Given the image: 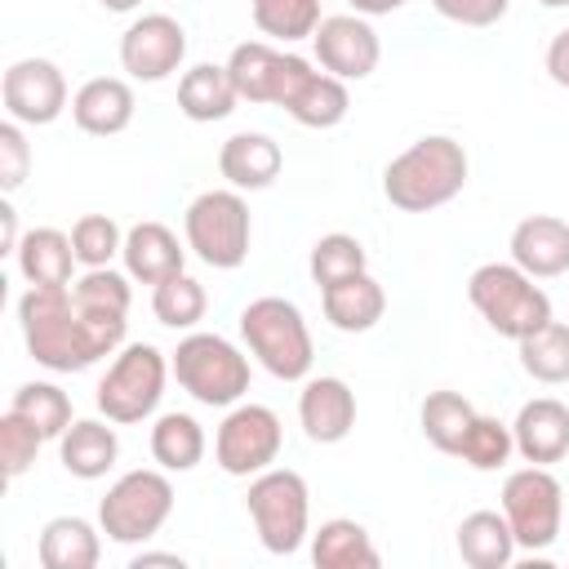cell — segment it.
<instances>
[{"label":"cell","mask_w":569,"mask_h":569,"mask_svg":"<svg viewBox=\"0 0 569 569\" xmlns=\"http://www.w3.org/2000/svg\"><path fill=\"white\" fill-rule=\"evenodd\" d=\"M22 342L36 365L49 373H80L124 347L129 316L89 307L71 293V284H31L18 298Z\"/></svg>","instance_id":"6da1fadb"},{"label":"cell","mask_w":569,"mask_h":569,"mask_svg":"<svg viewBox=\"0 0 569 569\" xmlns=\"http://www.w3.org/2000/svg\"><path fill=\"white\" fill-rule=\"evenodd\" d=\"M467 173H471L467 147L449 133H427L387 160L382 196L400 213H431L467 187Z\"/></svg>","instance_id":"7a4b0ae2"},{"label":"cell","mask_w":569,"mask_h":569,"mask_svg":"<svg viewBox=\"0 0 569 569\" xmlns=\"http://www.w3.org/2000/svg\"><path fill=\"white\" fill-rule=\"evenodd\" d=\"M240 338L249 347V356L280 382H302L311 378V365H316V342H311V329L298 311V302L289 298H253L240 307Z\"/></svg>","instance_id":"3957f363"},{"label":"cell","mask_w":569,"mask_h":569,"mask_svg":"<svg viewBox=\"0 0 569 569\" xmlns=\"http://www.w3.org/2000/svg\"><path fill=\"white\" fill-rule=\"evenodd\" d=\"M467 298L480 311V320L498 338H511V342L529 338L533 329H542L551 320V298L516 262H480L467 276Z\"/></svg>","instance_id":"277c9868"},{"label":"cell","mask_w":569,"mask_h":569,"mask_svg":"<svg viewBox=\"0 0 569 569\" xmlns=\"http://www.w3.org/2000/svg\"><path fill=\"white\" fill-rule=\"evenodd\" d=\"M169 369L178 378V387L196 400V405H209V409H231L244 400L249 391V356L222 338V333H204V329H191L173 356H169Z\"/></svg>","instance_id":"5b68a950"},{"label":"cell","mask_w":569,"mask_h":569,"mask_svg":"<svg viewBox=\"0 0 569 569\" xmlns=\"http://www.w3.org/2000/svg\"><path fill=\"white\" fill-rule=\"evenodd\" d=\"M169 356L151 342H124L116 351V360L107 365V373L98 378L93 405L102 418H111L116 427H133L156 418L160 400H164V382H169Z\"/></svg>","instance_id":"8992f818"},{"label":"cell","mask_w":569,"mask_h":569,"mask_svg":"<svg viewBox=\"0 0 569 569\" xmlns=\"http://www.w3.org/2000/svg\"><path fill=\"white\" fill-rule=\"evenodd\" d=\"M244 511L253 520L258 542L271 556H293L311 538V489L289 467H267L249 480Z\"/></svg>","instance_id":"52a82bcc"},{"label":"cell","mask_w":569,"mask_h":569,"mask_svg":"<svg viewBox=\"0 0 569 569\" xmlns=\"http://www.w3.org/2000/svg\"><path fill=\"white\" fill-rule=\"evenodd\" d=\"M182 236H187V249L204 267L236 271L249 258V240H253V218H249L244 196L236 187L200 191L182 213Z\"/></svg>","instance_id":"ba28073f"},{"label":"cell","mask_w":569,"mask_h":569,"mask_svg":"<svg viewBox=\"0 0 569 569\" xmlns=\"http://www.w3.org/2000/svg\"><path fill=\"white\" fill-rule=\"evenodd\" d=\"M169 516H173V485H169L164 467L124 471L98 502V525L120 547H138V542L156 538L169 525Z\"/></svg>","instance_id":"9c48e42d"},{"label":"cell","mask_w":569,"mask_h":569,"mask_svg":"<svg viewBox=\"0 0 569 569\" xmlns=\"http://www.w3.org/2000/svg\"><path fill=\"white\" fill-rule=\"evenodd\" d=\"M502 516H507L520 551H547L560 538V525H565L560 480L538 462L511 471L502 480Z\"/></svg>","instance_id":"30bf717a"},{"label":"cell","mask_w":569,"mask_h":569,"mask_svg":"<svg viewBox=\"0 0 569 569\" xmlns=\"http://www.w3.org/2000/svg\"><path fill=\"white\" fill-rule=\"evenodd\" d=\"M280 449H284V427L276 409L253 405V400L231 405L213 431V462L240 480H253L258 471L276 467Z\"/></svg>","instance_id":"8fae6325"},{"label":"cell","mask_w":569,"mask_h":569,"mask_svg":"<svg viewBox=\"0 0 569 569\" xmlns=\"http://www.w3.org/2000/svg\"><path fill=\"white\" fill-rule=\"evenodd\" d=\"M276 107H284V116L298 120L302 129H333V124L347 120L351 93H347V80L329 76L320 62H307L302 53H289Z\"/></svg>","instance_id":"7c38bea8"},{"label":"cell","mask_w":569,"mask_h":569,"mask_svg":"<svg viewBox=\"0 0 569 569\" xmlns=\"http://www.w3.org/2000/svg\"><path fill=\"white\" fill-rule=\"evenodd\" d=\"M0 98H4L9 120L36 124V129L53 124L62 111H71L67 76L49 58H18V62H9V71L0 80Z\"/></svg>","instance_id":"4fadbf2b"},{"label":"cell","mask_w":569,"mask_h":569,"mask_svg":"<svg viewBox=\"0 0 569 569\" xmlns=\"http://www.w3.org/2000/svg\"><path fill=\"white\" fill-rule=\"evenodd\" d=\"M187 62V31L178 18L169 13H142L124 27L120 36V67L129 71V80L156 84L169 80L178 67Z\"/></svg>","instance_id":"5bb4252c"},{"label":"cell","mask_w":569,"mask_h":569,"mask_svg":"<svg viewBox=\"0 0 569 569\" xmlns=\"http://www.w3.org/2000/svg\"><path fill=\"white\" fill-rule=\"evenodd\" d=\"M311 49H316V62L338 80H369L378 71V58H382V40H378L373 22L360 13L320 18Z\"/></svg>","instance_id":"9a60e30c"},{"label":"cell","mask_w":569,"mask_h":569,"mask_svg":"<svg viewBox=\"0 0 569 569\" xmlns=\"http://www.w3.org/2000/svg\"><path fill=\"white\" fill-rule=\"evenodd\" d=\"M298 422H302V431H307L311 445H338V440H347L351 427H356V391L342 378H333V373L302 378Z\"/></svg>","instance_id":"2e32d148"},{"label":"cell","mask_w":569,"mask_h":569,"mask_svg":"<svg viewBox=\"0 0 569 569\" xmlns=\"http://www.w3.org/2000/svg\"><path fill=\"white\" fill-rule=\"evenodd\" d=\"M511 440H516V453L525 462H538V467L569 458V405L556 396L525 400L516 422H511Z\"/></svg>","instance_id":"e0dca14e"},{"label":"cell","mask_w":569,"mask_h":569,"mask_svg":"<svg viewBox=\"0 0 569 569\" xmlns=\"http://www.w3.org/2000/svg\"><path fill=\"white\" fill-rule=\"evenodd\" d=\"M511 262L533 280H556L569 271V222L556 213H529L511 227Z\"/></svg>","instance_id":"ac0fdd59"},{"label":"cell","mask_w":569,"mask_h":569,"mask_svg":"<svg viewBox=\"0 0 569 569\" xmlns=\"http://www.w3.org/2000/svg\"><path fill=\"white\" fill-rule=\"evenodd\" d=\"M133 111H138L133 84L120 76H93L71 93V120L80 133H93V138L124 133L133 124Z\"/></svg>","instance_id":"d6986e66"},{"label":"cell","mask_w":569,"mask_h":569,"mask_svg":"<svg viewBox=\"0 0 569 569\" xmlns=\"http://www.w3.org/2000/svg\"><path fill=\"white\" fill-rule=\"evenodd\" d=\"M284 169V151L271 133H231L218 147V173L236 191H267Z\"/></svg>","instance_id":"ffe728a7"},{"label":"cell","mask_w":569,"mask_h":569,"mask_svg":"<svg viewBox=\"0 0 569 569\" xmlns=\"http://www.w3.org/2000/svg\"><path fill=\"white\" fill-rule=\"evenodd\" d=\"M124 271L138 284H160L178 271H187V244L164 227V222H133L124 231Z\"/></svg>","instance_id":"44dd1931"},{"label":"cell","mask_w":569,"mask_h":569,"mask_svg":"<svg viewBox=\"0 0 569 569\" xmlns=\"http://www.w3.org/2000/svg\"><path fill=\"white\" fill-rule=\"evenodd\" d=\"M320 311L338 333H369L387 316V289L369 271H356L320 289Z\"/></svg>","instance_id":"7402d4cb"},{"label":"cell","mask_w":569,"mask_h":569,"mask_svg":"<svg viewBox=\"0 0 569 569\" xmlns=\"http://www.w3.org/2000/svg\"><path fill=\"white\" fill-rule=\"evenodd\" d=\"M58 458L62 471L76 480H102L116 462H120V436L111 427V418H76L62 436H58Z\"/></svg>","instance_id":"603a6c76"},{"label":"cell","mask_w":569,"mask_h":569,"mask_svg":"<svg viewBox=\"0 0 569 569\" xmlns=\"http://www.w3.org/2000/svg\"><path fill=\"white\" fill-rule=\"evenodd\" d=\"M284 67H289V49H276L271 40H244L227 58V71L236 80L240 102H253V107H276L280 84H284Z\"/></svg>","instance_id":"cb8c5ba5"},{"label":"cell","mask_w":569,"mask_h":569,"mask_svg":"<svg viewBox=\"0 0 569 569\" xmlns=\"http://www.w3.org/2000/svg\"><path fill=\"white\" fill-rule=\"evenodd\" d=\"M236 102H240V93H236V80L227 71V62H196L178 80V111L196 124L227 120L236 111Z\"/></svg>","instance_id":"d4e9b609"},{"label":"cell","mask_w":569,"mask_h":569,"mask_svg":"<svg viewBox=\"0 0 569 569\" xmlns=\"http://www.w3.org/2000/svg\"><path fill=\"white\" fill-rule=\"evenodd\" d=\"M36 556L44 569H93L102 560V525L84 516H53L40 529Z\"/></svg>","instance_id":"484cf974"},{"label":"cell","mask_w":569,"mask_h":569,"mask_svg":"<svg viewBox=\"0 0 569 569\" xmlns=\"http://www.w3.org/2000/svg\"><path fill=\"white\" fill-rule=\"evenodd\" d=\"M13 258H18V271L27 284H71V271L80 267L76 249H71V231H58V227L22 231Z\"/></svg>","instance_id":"4316f807"},{"label":"cell","mask_w":569,"mask_h":569,"mask_svg":"<svg viewBox=\"0 0 569 569\" xmlns=\"http://www.w3.org/2000/svg\"><path fill=\"white\" fill-rule=\"evenodd\" d=\"M311 560L316 569H378L382 565L369 529L351 516H333L311 533Z\"/></svg>","instance_id":"83f0119b"},{"label":"cell","mask_w":569,"mask_h":569,"mask_svg":"<svg viewBox=\"0 0 569 569\" xmlns=\"http://www.w3.org/2000/svg\"><path fill=\"white\" fill-rule=\"evenodd\" d=\"M453 542H458L462 565H471V569H507L516 560V551H520L502 511H471V516H462Z\"/></svg>","instance_id":"f1b7e54d"},{"label":"cell","mask_w":569,"mask_h":569,"mask_svg":"<svg viewBox=\"0 0 569 569\" xmlns=\"http://www.w3.org/2000/svg\"><path fill=\"white\" fill-rule=\"evenodd\" d=\"M147 445H151V458L164 471H196L200 458H204V449H209V436H204V427L191 413L169 409V413H156Z\"/></svg>","instance_id":"f546056e"},{"label":"cell","mask_w":569,"mask_h":569,"mask_svg":"<svg viewBox=\"0 0 569 569\" xmlns=\"http://www.w3.org/2000/svg\"><path fill=\"white\" fill-rule=\"evenodd\" d=\"M471 422H476V405L462 391H427V400L418 409V427H422L427 445L449 453V458H458Z\"/></svg>","instance_id":"4dcf8cb0"},{"label":"cell","mask_w":569,"mask_h":569,"mask_svg":"<svg viewBox=\"0 0 569 569\" xmlns=\"http://www.w3.org/2000/svg\"><path fill=\"white\" fill-rule=\"evenodd\" d=\"M516 351H520V369L533 382H542V387L569 382V325L547 320L542 329H533L529 338H520Z\"/></svg>","instance_id":"1f68e13d"},{"label":"cell","mask_w":569,"mask_h":569,"mask_svg":"<svg viewBox=\"0 0 569 569\" xmlns=\"http://www.w3.org/2000/svg\"><path fill=\"white\" fill-rule=\"evenodd\" d=\"M151 311H156V320L164 329H196L204 320V311H209V293H204V284L196 276L178 271V276L151 284Z\"/></svg>","instance_id":"d6a6232c"},{"label":"cell","mask_w":569,"mask_h":569,"mask_svg":"<svg viewBox=\"0 0 569 569\" xmlns=\"http://www.w3.org/2000/svg\"><path fill=\"white\" fill-rule=\"evenodd\" d=\"M249 13H253V27L280 44L311 40L325 18L320 0H249Z\"/></svg>","instance_id":"836d02e7"},{"label":"cell","mask_w":569,"mask_h":569,"mask_svg":"<svg viewBox=\"0 0 569 569\" xmlns=\"http://www.w3.org/2000/svg\"><path fill=\"white\" fill-rule=\"evenodd\" d=\"M9 409H18L22 418H31L49 440H58L71 422H76V409H71V396L58 387V382H22L9 400Z\"/></svg>","instance_id":"e575fe53"},{"label":"cell","mask_w":569,"mask_h":569,"mask_svg":"<svg viewBox=\"0 0 569 569\" xmlns=\"http://www.w3.org/2000/svg\"><path fill=\"white\" fill-rule=\"evenodd\" d=\"M307 271H311V280L325 289V284L347 280V276H356V271H369V253H365V244H360L356 236L329 231V236H320V240L311 244Z\"/></svg>","instance_id":"d590c367"},{"label":"cell","mask_w":569,"mask_h":569,"mask_svg":"<svg viewBox=\"0 0 569 569\" xmlns=\"http://www.w3.org/2000/svg\"><path fill=\"white\" fill-rule=\"evenodd\" d=\"M516 453V440H511V422H498L489 413H476V422L467 427L462 436V449H458V462H467L471 471H498L507 467Z\"/></svg>","instance_id":"8d00e7d4"},{"label":"cell","mask_w":569,"mask_h":569,"mask_svg":"<svg viewBox=\"0 0 569 569\" xmlns=\"http://www.w3.org/2000/svg\"><path fill=\"white\" fill-rule=\"evenodd\" d=\"M71 249H76V262L89 271V267H111V258L124 249V231L111 213H80L76 227H71Z\"/></svg>","instance_id":"74e56055"},{"label":"cell","mask_w":569,"mask_h":569,"mask_svg":"<svg viewBox=\"0 0 569 569\" xmlns=\"http://www.w3.org/2000/svg\"><path fill=\"white\" fill-rule=\"evenodd\" d=\"M44 440L49 436L31 418H22L18 409H4V418H0V471H4V480L27 476L36 467V458H40Z\"/></svg>","instance_id":"f35d334b"},{"label":"cell","mask_w":569,"mask_h":569,"mask_svg":"<svg viewBox=\"0 0 569 569\" xmlns=\"http://www.w3.org/2000/svg\"><path fill=\"white\" fill-rule=\"evenodd\" d=\"M31 173V142L22 133L18 120H4L0 124V191L13 196Z\"/></svg>","instance_id":"ab89813d"},{"label":"cell","mask_w":569,"mask_h":569,"mask_svg":"<svg viewBox=\"0 0 569 569\" xmlns=\"http://www.w3.org/2000/svg\"><path fill=\"white\" fill-rule=\"evenodd\" d=\"M431 9L440 18H449V22H458V27H476L480 31V27L502 22L511 0H431Z\"/></svg>","instance_id":"60d3db41"},{"label":"cell","mask_w":569,"mask_h":569,"mask_svg":"<svg viewBox=\"0 0 569 569\" xmlns=\"http://www.w3.org/2000/svg\"><path fill=\"white\" fill-rule=\"evenodd\" d=\"M542 67H547V76H551L560 89H569V27H560V31L551 36V44H547V53H542Z\"/></svg>","instance_id":"b9f144b4"},{"label":"cell","mask_w":569,"mask_h":569,"mask_svg":"<svg viewBox=\"0 0 569 569\" xmlns=\"http://www.w3.org/2000/svg\"><path fill=\"white\" fill-rule=\"evenodd\" d=\"M18 213L9 200H0V253H18Z\"/></svg>","instance_id":"7bdbcfd3"},{"label":"cell","mask_w":569,"mask_h":569,"mask_svg":"<svg viewBox=\"0 0 569 569\" xmlns=\"http://www.w3.org/2000/svg\"><path fill=\"white\" fill-rule=\"evenodd\" d=\"M347 4H351V13H360V18H387V13L405 9L409 0H347Z\"/></svg>","instance_id":"ee69618b"},{"label":"cell","mask_w":569,"mask_h":569,"mask_svg":"<svg viewBox=\"0 0 569 569\" xmlns=\"http://www.w3.org/2000/svg\"><path fill=\"white\" fill-rule=\"evenodd\" d=\"M147 565H173V569H182V556L178 551H138L133 556V569H147Z\"/></svg>","instance_id":"f6af8a7d"},{"label":"cell","mask_w":569,"mask_h":569,"mask_svg":"<svg viewBox=\"0 0 569 569\" xmlns=\"http://www.w3.org/2000/svg\"><path fill=\"white\" fill-rule=\"evenodd\" d=\"M98 4H102L107 13H133V9L142 4V0H98Z\"/></svg>","instance_id":"bcb514c9"},{"label":"cell","mask_w":569,"mask_h":569,"mask_svg":"<svg viewBox=\"0 0 569 569\" xmlns=\"http://www.w3.org/2000/svg\"><path fill=\"white\" fill-rule=\"evenodd\" d=\"M542 9H569V0H538Z\"/></svg>","instance_id":"7dc6e473"}]
</instances>
